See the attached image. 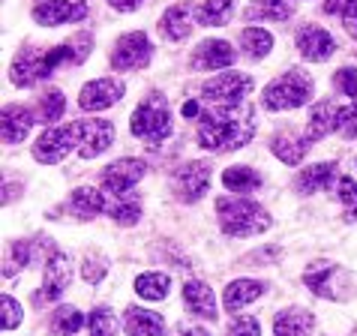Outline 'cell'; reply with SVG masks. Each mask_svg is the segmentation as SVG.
<instances>
[{
    "label": "cell",
    "mask_w": 357,
    "mask_h": 336,
    "mask_svg": "<svg viewBox=\"0 0 357 336\" xmlns=\"http://www.w3.org/2000/svg\"><path fill=\"white\" fill-rule=\"evenodd\" d=\"M36 259V246L31 240H15L13 246H9V259H3V276L6 280H13V276L27 268Z\"/></svg>",
    "instance_id": "836d02e7"
},
{
    "label": "cell",
    "mask_w": 357,
    "mask_h": 336,
    "mask_svg": "<svg viewBox=\"0 0 357 336\" xmlns=\"http://www.w3.org/2000/svg\"><path fill=\"white\" fill-rule=\"evenodd\" d=\"M228 336H261L259 319H252V315H237V319L228 324Z\"/></svg>",
    "instance_id": "7bdbcfd3"
},
{
    "label": "cell",
    "mask_w": 357,
    "mask_h": 336,
    "mask_svg": "<svg viewBox=\"0 0 357 336\" xmlns=\"http://www.w3.org/2000/svg\"><path fill=\"white\" fill-rule=\"evenodd\" d=\"M310 147H312L310 138H306V135H294V132H276L271 138L273 156L280 162H285V165H301L303 156L310 153Z\"/></svg>",
    "instance_id": "7402d4cb"
},
{
    "label": "cell",
    "mask_w": 357,
    "mask_h": 336,
    "mask_svg": "<svg viewBox=\"0 0 357 336\" xmlns=\"http://www.w3.org/2000/svg\"><path fill=\"white\" fill-rule=\"evenodd\" d=\"M234 0H204L202 6L195 3V24L202 27H220L231 18Z\"/></svg>",
    "instance_id": "1f68e13d"
},
{
    "label": "cell",
    "mask_w": 357,
    "mask_h": 336,
    "mask_svg": "<svg viewBox=\"0 0 357 336\" xmlns=\"http://www.w3.org/2000/svg\"><path fill=\"white\" fill-rule=\"evenodd\" d=\"M117 225H135L142 220V199L138 192H108V211H105Z\"/></svg>",
    "instance_id": "d4e9b609"
},
{
    "label": "cell",
    "mask_w": 357,
    "mask_h": 336,
    "mask_svg": "<svg viewBox=\"0 0 357 336\" xmlns=\"http://www.w3.org/2000/svg\"><path fill=\"white\" fill-rule=\"evenodd\" d=\"M123 328L130 336H165V321L160 312L142 310V306H126Z\"/></svg>",
    "instance_id": "44dd1931"
},
{
    "label": "cell",
    "mask_w": 357,
    "mask_h": 336,
    "mask_svg": "<svg viewBox=\"0 0 357 336\" xmlns=\"http://www.w3.org/2000/svg\"><path fill=\"white\" fill-rule=\"evenodd\" d=\"M345 280H354L351 273H345L340 264L333 261H312L310 268L303 270V282L306 289L319 298H327V300H342L345 291H342V282Z\"/></svg>",
    "instance_id": "52a82bcc"
},
{
    "label": "cell",
    "mask_w": 357,
    "mask_h": 336,
    "mask_svg": "<svg viewBox=\"0 0 357 336\" xmlns=\"http://www.w3.org/2000/svg\"><path fill=\"white\" fill-rule=\"evenodd\" d=\"M336 132L342 138H349V142L357 138V102L336 108Z\"/></svg>",
    "instance_id": "ab89813d"
},
{
    "label": "cell",
    "mask_w": 357,
    "mask_h": 336,
    "mask_svg": "<svg viewBox=\"0 0 357 336\" xmlns=\"http://www.w3.org/2000/svg\"><path fill=\"white\" fill-rule=\"evenodd\" d=\"M130 130L135 138H142L147 147H160L165 138H172L174 123H172V112H168V102L162 93H151L135 108Z\"/></svg>",
    "instance_id": "277c9868"
},
{
    "label": "cell",
    "mask_w": 357,
    "mask_h": 336,
    "mask_svg": "<svg viewBox=\"0 0 357 336\" xmlns=\"http://www.w3.org/2000/svg\"><path fill=\"white\" fill-rule=\"evenodd\" d=\"M192 22H195V3H174L160 18V33L168 43H183L192 33Z\"/></svg>",
    "instance_id": "2e32d148"
},
{
    "label": "cell",
    "mask_w": 357,
    "mask_h": 336,
    "mask_svg": "<svg viewBox=\"0 0 357 336\" xmlns=\"http://www.w3.org/2000/svg\"><path fill=\"white\" fill-rule=\"evenodd\" d=\"M69 204H73V211L82 216V220H93V216L108 211V192H99L93 186H78L73 192V199H69Z\"/></svg>",
    "instance_id": "83f0119b"
},
{
    "label": "cell",
    "mask_w": 357,
    "mask_h": 336,
    "mask_svg": "<svg viewBox=\"0 0 357 336\" xmlns=\"http://www.w3.org/2000/svg\"><path fill=\"white\" fill-rule=\"evenodd\" d=\"M333 190H336V199L345 204V220L357 222V183L351 181V177H340Z\"/></svg>",
    "instance_id": "74e56055"
},
{
    "label": "cell",
    "mask_w": 357,
    "mask_h": 336,
    "mask_svg": "<svg viewBox=\"0 0 357 336\" xmlns=\"http://www.w3.org/2000/svg\"><path fill=\"white\" fill-rule=\"evenodd\" d=\"M168 291H172V280H168V273L151 270V273H142V276L135 280V294H138L142 300H151V303L165 300Z\"/></svg>",
    "instance_id": "4dcf8cb0"
},
{
    "label": "cell",
    "mask_w": 357,
    "mask_h": 336,
    "mask_svg": "<svg viewBox=\"0 0 357 336\" xmlns=\"http://www.w3.org/2000/svg\"><path fill=\"white\" fill-rule=\"evenodd\" d=\"M183 114H186V117H202L204 108L198 105V102H186V105H183Z\"/></svg>",
    "instance_id": "c3c4849f"
},
{
    "label": "cell",
    "mask_w": 357,
    "mask_h": 336,
    "mask_svg": "<svg viewBox=\"0 0 357 336\" xmlns=\"http://www.w3.org/2000/svg\"><path fill=\"white\" fill-rule=\"evenodd\" d=\"M234 61H237V52L225 39H204L192 54V66L202 69V72H216L222 66H231Z\"/></svg>",
    "instance_id": "e0dca14e"
},
{
    "label": "cell",
    "mask_w": 357,
    "mask_h": 336,
    "mask_svg": "<svg viewBox=\"0 0 357 336\" xmlns=\"http://www.w3.org/2000/svg\"><path fill=\"white\" fill-rule=\"evenodd\" d=\"M336 162H315L301 168V174L294 177V190L301 195H312L319 190H327V186H336Z\"/></svg>",
    "instance_id": "d6986e66"
},
{
    "label": "cell",
    "mask_w": 357,
    "mask_h": 336,
    "mask_svg": "<svg viewBox=\"0 0 357 336\" xmlns=\"http://www.w3.org/2000/svg\"><path fill=\"white\" fill-rule=\"evenodd\" d=\"M327 132H336V105L333 102H319L310 112V123H306V138L310 142H321Z\"/></svg>",
    "instance_id": "f1b7e54d"
},
{
    "label": "cell",
    "mask_w": 357,
    "mask_h": 336,
    "mask_svg": "<svg viewBox=\"0 0 357 336\" xmlns=\"http://www.w3.org/2000/svg\"><path fill=\"white\" fill-rule=\"evenodd\" d=\"M291 15V0H250V6L243 9L246 22H289Z\"/></svg>",
    "instance_id": "484cf974"
},
{
    "label": "cell",
    "mask_w": 357,
    "mask_h": 336,
    "mask_svg": "<svg viewBox=\"0 0 357 336\" xmlns=\"http://www.w3.org/2000/svg\"><path fill=\"white\" fill-rule=\"evenodd\" d=\"M264 289H267V285L259 282V280H234V282L225 289V294H222L225 312H237V310H243L246 303L259 300L261 294H264Z\"/></svg>",
    "instance_id": "4316f807"
},
{
    "label": "cell",
    "mask_w": 357,
    "mask_h": 336,
    "mask_svg": "<svg viewBox=\"0 0 357 336\" xmlns=\"http://www.w3.org/2000/svg\"><path fill=\"white\" fill-rule=\"evenodd\" d=\"M147 174V162L135 160V156H123V160L112 162L102 171V186L105 192H130L138 181H144Z\"/></svg>",
    "instance_id": "9a60e30c"
},
{
    "label": "cell",
    "mask_w": 357,
    "mask_h": 336,
    "mask_svg": "<svg viewBox=\"0 0 357 336\" xmlns=\"http://www.w3.org/2000/svg\"><path fill=\"white\" fill-rule=\"evenodd\" d=\"M207 186H211V162H204V160L181 165L172 177V192L183 204H195L198 199H204Z\"/></svg>",
    "instance_id": "ba28073f"
},
{
    "label": "cell",
    "mask_w": 357,
    "mask_h": 336,
    "mask_svg": "<svg viewBox=\"0 0 357 336\" xmlns=\"http://www.w3.org/2000/svg\"><path fill=\"white\" fill-rule=\"evenodd\" d=\"M66 112V96L61 91H48L39 96V121L43 123H54V121H61Z\"/></svg>",
    "instance_id": "d590c367"
},
{
    "label": "cell",
    "mask_w": 357,
    "mask_h": 336,
    "mask_svg": "<svg viewBox=\"0 0 357 336\" xmlns=\"http://www.w3.org/2000/svg\"><path fill=\"white\" fill-rule=\"evenodd\" d=\"M183 303H186V310L195 312V315H202V319L207 321H216V298H213V291H211V285L202 282V280H190L183 285Z\"/></svg>",
    "instance_id": "603a6c76"
},
{
    "label": "cell",
    "mask_w": 357,
    "mask_h": 336,
    "mask_svg": "<svg viewBox=\"0 0 357 336\" xmlns=\"http://www.w3.org/2000/svg\"><path fill=\"white\" fill-rule=\"evenodd\" d=\"M333 87L340 91L342 96H357V69L351 66H345V69H336V75H333Z\"/></svg>",
    "instance_id": "b9f144b4"
},
{
    "label": "cell",
    "mask_w": 357,
    "mask_h": 336,
    "mask_svg": "<svg viewBox=\"0 0 357 336\" xmlns=\"http://www.w3.org/2000/svg\"><path fill=\"white\" fill-rule=\"evenodd\" d=\"M117 13H135L138 6H142V0H108Z\"/></svg>",
    "instance_id": "f6af8a7d"
},
{
    "label": "cell",
    "mask_w": 357,
    "mask_h": 336,
    "mask_svg": "<svg viewBox=\"0 0 357 336\" xmlns=\"http://www.w3.org/2000/svg\"><path fill=\"white\" fill-rule=\"evenodd\" d=\"M340 18H342V24H345V31H349V36L357 43V0H349V3L342 6Z\"/></svg>",
    "instance_id": "ee69618b"
},
{
    "label": "cell",
    "mask_w": 357,
    "mask_h": 336,
    "mask_svg": "<svg viewBox=\"0 0 357 336\" xmlns=\"http://www.w3.org/2000/svg\"><path fill=\"white\" fill-rule=\"evenodd\" d=\"M18 190H22L18 183H9V186L3 183V204H6V201H15V199H18Z\"/></svg>",
    "instance_id": "7dc6e473"
},
{
    "label": "cell",
    "mask_w": 357,
    "mask_h": 336,
    "mask_svg": "<svg viewBox=\"0 0 357 336\" xmlns=\"http://www.w3.org/2000/svg\"><path fill=\"white\" fill-rule=\"evenodd\" d=\"M112 144H114L112 121H78V156L82 160H96Z\"/></svg>",
    "instance_id": "4fadbf2b"
},
{
    "label": "cell",
    "mask_w": 357,
    "mask_h": 336,
    "mask_svg": "<svg viewBox=\"0 0 357 336\" xmlns=\"http://www.w3.org/2000/svg\"><path fill=\"white\" fill-rule=\"evenodd\" d=\"M345 3H349V0H324V13L327 15H340Z\"/></svg>",
    "instance_id": "bcb514c9"
},
{
    "label": "cell",
    "mask_w": 357,
    "mask_h": 336,
    "mask_svg": "<svg viewBox=\"0 0 357 336\" xmlns=\"http://www.w3.org/2000/svg\"><path fill=\"white\" fill-rule=\"evenodd\" d=\"M222 186L228 192H255L261 186V174L250 165H231L222 171Z\"/></svg>",
    "instance_id": "f546056e"
},
{
    "label": "cell",
    "mask_w": 357,
    "mask_h": 336,
    "mask_svg": "<svg viewBox=\"0 0 357 336\" xmlns=\"http://www.w3.org/2000/svg\"><path fill=\"white\" fill-rule=\"evenodd\" d=\"M183 336H211V333L202 330V328H186V330H183Z\"/></svg>",
    "instance_id": "681fc988"
},
{
    "label": "cell",
    "mask_w": 357,
    "mask_h": 336,
    "mask_svg": "<svg viewBox=\"0 0 357 336\" xmlns=\"http://www.w3.org/2000/svg\"><path fill=\"white\" fill-rule=\"evenodd\" d=\"M43 52L36 48H22L15 57H13V66H9V82L15 87H33L36 82H43Z\"/></svg>",
    "instance_id": "ac0fdd59"
},
{
    "label": "cell",
    "mask_w": 357,
    "mask_h": 336,
    "mask_svg": "<svg viewBox=\"0 0 357 336\" xmlns=\"http://www.w3.org/2000/svg\"><path fill=\"white\" fill-rule=\"evenodd\" d=\"M216 213H220V229L228 237H252L271 229L267 207L246 195H225L216 201Z\"/></svg>",
    "instance_id": "7a4b0ae2"
},
{
    "label": "cell",
    "mask_w": 357,
    "mask_h": 336,
    "mask_svg": "<svg viewBox=\"0 0 357 336\" xmlns=\"http://www.w3.org/2000/svg\"><path fill=\"white\" fill-rule=\"evenodd\" d=\"M123 93H126V84L117 82V78H93L78 93V108L82 112H105L114 102H121Z\"/></svg>",
    "instance_id": "8fae6325"
},
{
    "label": "cell",
    "mask_w": 357,
    "mask_h": 336,
    "mask_svg": "<svg viewBox=\"0 0 357 336\" xmlns=\"http://www.w3.org/2000/svg\"><path fill=\"white\" fill-rule=\"evenodd\" d=\"M84 328V315L75 310V306H57L54 319H52V330L57 336H75Z\"/></svg>",
    "instance_id": "e575fe53"
},
{
    "label": "cell",
    "mask_w": 357,
    "mask_h": 336,
    "mask_svg": "<svg viewBox=\"0 0 357 336\" xmlns=\"http://www.w3.org/2000/svg\"><path fill=\"white\" fill-rule=\"evenodd\" d=\"M87 328H91V336H117V321L108 306H96L87 319Z\"/></svg>",
    "instance_id": "8d00e7d4"
},
{
    "label": "cell",
    "mask_w": 357,
    "mask_h": 336,
    "mask_svg": "<svg viewBox=\"0 0 357 336\" xmlns=\"http://www.w3.org/2000/svg\"><path fill=\"white\" fill-rule=\"evenodd\" d=\"M87 6L78 0H39L33 6V22L43 27H61L73 22H84Z\"/></svg>",
    "instance_id": "7c38bea8"
},
{
    "label": "cell",
    "mask_w": 357,
    "mask_h": 336,
    "mask_svg": "<svg viewBox=\"0 0 357 336\" xmlns=\"http://www.w3.org/2000/svg\"><path fill=\"white\" fill-rule=\"evenodd\" d=\"M315 330V315L310 310H282L273 319V336H310Z\"/></svg>",
    "instance_id": "cb8c5ba5"
},
{
    "label": "cell",
    "mask_w": 357,
    "mask_h": 336,
    "mask_svg": "<svg viewBox=\"0 0 357 336\" xmlns=\"http://www.w3.org/2000/svg\"><path fill=\"white\" fill-rule=\"evenodd\" d=\"M33 123H39L31 108L24 105H6L3 108V144H22L31 135Z\"/></svg>",
    "instance_id": "ffe728a7"
},
{
    "label": "cell",
    "mask_w": 357,
    "mask_h": 336,
    "mask_svg": "<svg viewBox=\"0 0 357 336\" xmlns=\"http://www.w3.org/2000/svg\"><path fill=\"white\" fill-rule=\"evenodd\" d=\"M78 147V121L66 126H48L33 144V160L43 165L63 162L69 153Z\"/></svg>",
    "instance_id": "5b68a950"
},
{
    "label": "cell",
    "mask_w": 357,
    "mask_h": 336,
    "mask_svg": "<svg viewBox=\"0 0 357 336\" xmlns=\"http://www.w3.org/2000/svg\"><path fill=\"white\" fill-rule=\"evenodd\" d=\"M153 57V48H151V39H147L144 31H132L121 36L112 48V66L117 72H132V69H144Z\"/></svg>",
    "instance_id": "9c48e42d"
},
{
    "label": "cell",
    "mask_w": 357,
    "mask_h": 336,
    "mask_svg": "<svg viewBox=\"0 0 357 336\" xmlns=\"http://www.w3.org/2000/svg\"><path fill=\"white\" fill-rule=\"evenodd\" d=\"M69 282H73V259L63 250H48L39 300H57L69 289Z\"/></svg>",
    "instance_id": "30bf717a"
},
{
    "label": "cell",
    "mask_w": 357,
    "mask_h": 336,
    "mask_svg": "<svg viewBox=\"0 0 357 336\" xmlns=\"http://www.w3.org/2000/svg\"><path fill=\"white\" fill-rule=\"evenodd\" d=\"M297 52L310 63H324V61H331L336 52V39L319 24H303L301 31H297Z\"/></svg>",
    "instance_id": "5bb4252c"
},
{
    "label": "cell",
    "mask_w": 357,
    "mask_h": 336,
    "mask_svg": "<svg viewBox=\"0 0 357 336\" xmlns=\"http://www.w3.org/2000/svg\"><path fill=\"white\" fill-rule=\"evenodd\" d=\"M312 93H315L312 75L303 72V69H289L285 75L273 78V82L264 87L261 105L267 112H291V108H301L310 102Z\"/></svg>",
    "instance_id": "3957f363"
},
{
    "label": "cell",
    "mask_w": 357,
    "mask_h": 336,
    "mask_svg": "<svg viewBox=\"0 0 357 336\" xmlns=\"http://www.w3.org/2000/svg\"><path fill=\"white\" fill-rule=\"evenodd\" d=\"M255 135V108L250 102L241 105H216L213 112L198 117V144L211 153L237 151L250 144Z\"/></svg>",
    "instance_id": "6da1fadb"
},
{
    "label": "cell",
    "mask_w": 357,
    "mask_h": 336,
    "mask_svg": "<svg viewBox=\"0 0 357 336\" xmlns=\"http://www.w3.org/2000/svg\"><path fill=\"white\" fill-rule=\"evenodd\" d=\"M22 319H24L22 303H18L13 294L3 291V298H0V328H3V333L6 330H15L18 324H22Z\"/></svg>",
    "instance_id": "f35d334b"
},
{
    "label": "cell",
    "mask_w": 357,
    "mask_h": 336,
    "mask_svg": "<svg viewBox=\"0 0 357 336\" xmlns=\"http://www.w3.org/2000/svg\"><path fill=\"white\" fill-rule=\"evenodd\" d=\"M108 273V264H105V259L99 252H87L84 255V264H82V276H84V282H91V285H96V282H102V276Z\"/></svg>",
    "instance_id": "60d3db41"
},
{
    "label": "cell",
    "mask_w": 357,
    "mask_h": 336,
    "mask_svg": "<svg viewBox=\"0 0 357 336\" xmlns=\"http://www.w3.org/2000/svg\"><path fill=\"white\" fill-rule=\"evenodd\" d=\"M241 45L250 61H261L273 52V36L264 27H246V31H241Z\"/></svg>",
    "instance_id": "d6a6232c"
},
{
    "label": "cell",
    "mask_w": 357,
    "mask_h": 336,
    "mask_svg": "<svg viewBox=\"0 0 357 336\" xmlns=\"http://www.w3.org/2000/svg\"><path fill=\"white\" fill-rule=\"evenodd\" d=\"M252 87H255V82L250 75L220 72V75H213L211 82H204L202 96L213 105H241V102H246V96L252 93Z\"/></svg>",
    "instance_id": "8992f818"
}]
</instances>
